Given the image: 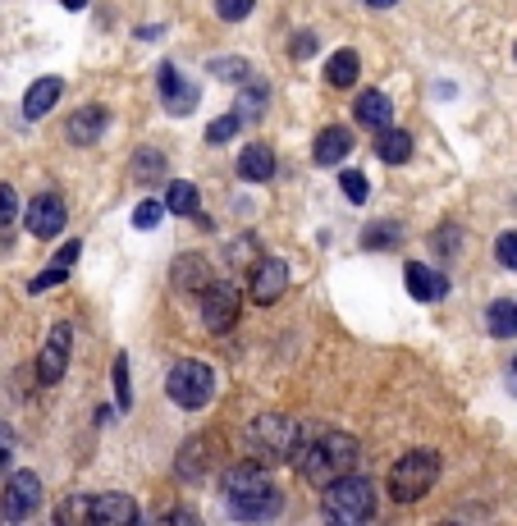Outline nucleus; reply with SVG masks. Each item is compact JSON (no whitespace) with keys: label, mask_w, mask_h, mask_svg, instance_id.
Segmentation results:
<instances>
[{"label":"nucleus","mask_w":517,"mask_h":526,"mask_svg":"<svg viewBox=\"0 0 517 526\" xmlns=\"http://www.w3.org/2000/svg\"><path fill=\"white\" fill-rule=\"evenodd\" d=\"M220 490H225V504L238 522H266V517H275L284 508L280 485L270 481V476L261 472V462H252V458L229 467Z\"/></svg>","instance_id":"f257e3e1"},{"label":"nucleus","mask_w":517,"mask_h":526,"mask_svg":"<svg viewBox=\"0 0 517 526\" xmlns=\"http://www.w3.org/2000/svg\"><path fill=\"white\" fill-rule=\"evenodd\" d=\"M357 458H362V444H357L348 430H325L321 440H312V444L302 440L293 467L302 472V481H312L316 490H321V485H330V481L353 472Z\"/></svg>","instance_id":"f03ea898"},{"label":"nucleus","mask_w":517,"mask_h":526,"mask_svg":"<svg viewBox=\"0 0 517 526\" xmlns=\"http://www.w3.org/2000/svg\"><path fill=\"white\" fill-rule=\"evenodd\" d=\"M248 458L261 462V467H275V462H293L302 449V426L293 417H284V412H266V417H257L248 426Z\"/></svg>","instance_id":"7ed1b4c3"},{"label":"nucleus","mask_w":517,"mask_h":526,"mask_svg":"<svg viewBox=\"0 0 517 526\" xmlns=\"http://www.w3.org/2000/svg\"><path fill=\"white\" fill-rule=\"evenodd\" d=\"M321 513L330 517V522H339V526H362V522H371L376 517V485L367 481V476H357V472H348V476H339V481H330V485H321Z\"/></svg>","instance_id":"20e7f679"},{"label":"nucleus","mask_w":517,"mask_h":526,"mask_svg":"<svg viewBox=\"0 0 517 526\" xmlns=\"http://www.w3.org/2000/svg\"><path fill=\"white\" fill-rule=\"evenodd\" d=\"M435 481H440V453L435 449H412L389 467V494L399 504L426 499V490H435Z\"/></svg>","instance_id":"39448f33"},{"label":"nucleus","mask_w":517,"mask_h":526,"mask_svg":"<svg viewBox=\"0 0 517 526\" xmlns=\"http://www.w3.org/2000/svg\"><path fill=\"white\" fill-rule=\"evenodd\" d=\"M165 394H170L174 408H184V412L206 408V403H211V394H216V371H211L206 362H197V357H184V362L170 366Z\"/></svg>","instance_id":"423d86ee"},{"label":"nucleus","mask_w":517,"mask_h":526,"mask_svg":"<svg viewBox=\"0 0 517 526\" xmlns=\"http://www.w3.org/2000/svg\"><path fill=\"white\" fill-rule=\"evenodd\" d=\"M238 307H243V293L229 280H211L202 289V325L211 334H225L229 325L238 321Z\"/></svg>","instance_id":"0eeeda50"},{"label":"nucleus","mask_w":517,"mask_h":526,"mask_svg":"<svg viewBox=\"0 0 517 526\" xmlns=\"http://www.w3.org/2000/svg\"><path fill=\"white\" fill-rule=\"evenodd\" d=\"M42 508V476L37 472H14L5 481V494H0V513L5 522H28Z\"/></svg>","instance_id":"6e6552de"},{"label":"nucleus","mask_w":517,"mask_h":526,"mask_svg":"<svg viewBox=\"0 0 517 526\" xmlns=\"http://www.w3.org/2000/svg\"><path fill=\"white\" fill-rule=\"evenodd\" d=\"M69 353H74V325L55 321L42 353H37V380H42V385H60V380H65V366H69Z\"/></svg>","instance_id":"1a4fd4ad"},{"label":"nucleus","mask_w":517,"mask_h":526,"mask_svg":"<svg viewBox=\"0 0 517 526\" xmlns=\"http://www.w3.org/2000/svg\"><path fill=\"white\" fill-rule=\"evenodd\" d=\"M65 202L55 193H37L33 202H28V211H23V225H28V234L33 238H55L60 229H65Z\"/></svg>","instance_id":"9d476101"},{"label":"nucleus","mask_w":517,"mask_h":526,"mask_svg":"<svg viewBox=\"0 0 517 526\" xmlns=\"http://www.w3.org/2000/svg\"><path fill=\"white\" fill-rule=\"evenodd\" d=\"M252 298L257 302H275L284 298V289H289V266H284L280 257H261L257 266H252Z\"/></svg>","instance_id":"9b49d317"},{"label":"nucleus","mask_w":517,"mask_h":526,"mask_svg":"<svg viewBox=\"0 0 517 526\" xmlns=\"http://www.w3.org/2000/svg\"><path fill=\"white\" fill-rule=\"evenodd\" d=\"M87 522H97V526H133L138 522V504H133L129 494H97L92 499V508H87Z\"/></svg>","instance_id":"f8f14e48"},{"label":"nucleus","mask_w":517,"mask_h":526,"mask_svg":"<svg viewBox=\"0 0 517 526\" xmlns=\"http://www.w3.org/2000/svg\"><path fill=\"white\" fill-rule=\"evenodd\" d=\"M161 106L170 110V115H193L197 110V87L188 83V78H179V69L174 65H161Z\"/></svg>","instance_id":"ddd939ff"},{"label":"nucleus","mask_w":517,"mask_h":526,"mask_svg":"<svg viewBox=\"0 0 517 526\" xmlns=\"http://www.w3.org/2000/svg\"><path fill=\"white\" fill-rule=\"evenodd\" d=\"M403 284H408V293L417 302H435L449 293V280H444V270H431L421 266V261H408V270H403Z\"/></svg>","instance_id":"4468645a"},{"label":"nucleus","mask_w":517,"mask_h":526,"mask_svg":"<svg viewBox=\"0 0 517 526\" xmlns=\"http://www.w3.org/2000/svg\"><path fill=\"white\" fill-rule=\"evenodd\" d=\"M106 124H110V110L106 106H83V110H74L69 115V142H78V147H92V142L106 133Z\"/></svg>","instance_id":"2eb2a0df"},{"label":"nucleus","mask_w":517,"mask_h":526,"mask_svg":"<svg viewBox=\"0 0 517 526\" xmlns=\"http://www.w3.org/2000/svg\"><path fill=\"white\" fill-rule=\"evenodd\" d=\"M78 257H83V243L74 238V243L60 247V252L51 257V266H46L42 275H37V280L28 284V293H46V289H55V284H65V280H69V270L78 266Z\"/></svg>","instance_id":"dca6fc26"},{"label":"nucleus","mask_w":517,"mask_h":526,"mask_svg":"<svg viewBox=\"0 0 517 526\" xmlns=\"http://www.w3.org/2000/svg\"><path fill=\"white\" fill-rule=\"evenodd\" d=\"M270 174H275V151H270L266 142L243 147V156H238V179L243 183H266Z\"/></svg>","instance_id":"f3484780"},{"label":"nucleus","mask_w":517,"mask_h":526,"mask_svg":"<svg viewBox=\"0 0 517 526\" xmlns=\"http://www.w3.org/2000/svg\"><path fill=\"white\" fill-rule=\"evenodd\" d=\"M348 151H353V133H348L344 124H334V129H325L321 138H316L312 161L316 165H334V161H344Z\"/></svg>","instance_id":"a211bd4d"},{"label":"nucleus","mask_w":517,"mask_h":526,"mask_svg":"<svg viewBox=\"0 0 517 526\" xmlns=\"http://www.w3.org/2000/svg\"><path fill=\"white\" fill-rule=\"evenodd\" d=\"M376 151L385 165H408L412 156V138L403 129H394V124H380L376 129Z\"/></svg>","instance_id":"6ab92c4d"},{"label":"nucleus","mask_w":517,"mask_h":526,"mask_svg":"<svg viewBox=\"0 0 517 526\" xmlns=\"http://www.w3.org/2000/svg\"><path fill=\"white\" fill-rule=\"evenodd\" d=\"M216 280V275H211V266H206V257H179L174 261V289H188V293H202L206 284Z\"/></svg>","instance_id":"aec40b11"},{"label":"nucleus","mask_w":517,"mask_h":526,"mask_svg":"<svg viewBox=\"0 0 517 526\" xmlns=\"http://www.w3.org/2000/svg\"><path fill=\"white\" fill-rule=\"evenodd\" d=\"M234 115H238V124H257V119L266 115V83H257V78H243V83H238Z\"/></svg>","instance_id":"412c9836"},{"label":"nucleus","mask_w":517,"mask_h":526,"mask_svg":"<svg viewBox=\"0 0 517 526\" xmlns=\"http://www.w3.org/2000/svg\"><path fill=\"white\" fill-rule=\"evenodd\" d=\"M60 92H65V83H60V78H37V83L28 87V97H23V115H28V119H42L46 110L60 101Z\"/></svg>","instance_id":"4be33fe9"},{"label":"nucleus","mask_w":517,"mask_h":526,"mask_svg":"<svg viewBox=\"0 0 517 526\" xmlns=\"http://www.w3.org/2000/svg\"><path fill=\"white\" fill-rule=\"evenodd\" d=\"M353 115H357V124L380 129V124H389V119H394V106H389L385 92H362V97L353 101Z\"/></svg>","instance_id":"5701e85b"},{"label":"nucleus","mask_w":517,"mask_h":526,"mask_svg":"<svg viewBox=\"0 0 517 526\" xmlns=\"http://www.w3.org/2000/svg\"><path fill=\"white\" fill-rule=\"evenodd\" d=\"M485 325L495 339H517V302L513 298H495L485 307Z\"/></svg>","instance_id":"b1692460"},{"label":"nucleus","mask_w":517,"mask_h":526,"mask_svg":"<svg viewBox=\"0 0 517 526\" xmlns=\"http://www.w3.org/2000/svg\"><path fill=\"white\" fill-rule=\"evenodd\" d=\"M165 211H174V215H202V193H197V183L174 179L170 188H165Z\"/></svg>","instance_id":"393cba45"},{"label":"nucleus","mask_w":517,"mask_h":526,"mask_svg":"<svg viewBox=\"0 0 517 526\" xmlns=\"http://www.w3.org/2000/svg\"><path fill=\"white\" fill-rule=\"evenodd\" d=\"M357 69H362L357 51H334L330 65H325V83H330V87H353L357 83Z\"/></svg>","instance_id":"a878e982"},{"label":"nucleus","mask_w":517,"mask_h":526,"mask_svg":"<svg viewBox=\"0 0 517 526\" xmlns=\"http://www.w3.org/2000/svg\"><path fill=\"white\" fill-rule=\"evenodd\" d=\"M206 435H193V440L184 444V449H179V476H184V481H197V476L206 472Z\"/></svg>","instance_id":"bb28decb"},{"label":"nucleus","mask_w":517,"mask_h":526,"mask_svg":"<svg viewBox=\"0 0 517 526\" xmlns=\"http://www.w3.org/2000/svg\"><path fill=\"white\" fill-rule=\"evenodd\" d=\"M161 174H165L161 151H138V156H133V179L138 183H151V179H161Z\"/></svg>","instance_id":"cd10ccee"},{"label":"nucleus","mask_w":517,"mask_h":526,"mask_svg":"<svg viewBox=\"0 0 517 526\" xmlns=\"http://www.w3.org/2000/svg\"><path fill=\"white\" fill-rule=\"evenodd\" d=\"M339 188H344V197H348V202H357V206L371 197L367 174H362V170H344V174H339Z\"/></svg>","instance_id":"c85d7f7f"},{"label":"nucleus","mask_w":517,"mask_h":526,"mask_svg":"<svg viewBox=\"0 0 517 526\" xmlns=\"http://www.w3.org/2000/svg\"><path fill=\"white\" fill-rule=\"evenodd\" d=\"M87 508H92V499H83V494H74V499H65V504L55 508V522H60V526L87 522Z\"/></svg>","instance_id":"c756f323"},{"label":"nucleus","mask_w":517,"mask_h":526,"mask_svg":"<svg viewBox=\"0 0 517 526\" xmlns=\"http://www.w3.org/2000/svg\"><path fill=\"white\" fill-rule=\"evenodd\" d=\"M238 129H243V124H238V115H220V119H211V124H206V142H211V147H220V142H229Z\"/></svg>","instance_id":"7c9ffc66"},{"label":"nucleus","mask_w":517,"mask_h":526,"mask_svg":"<svg viewBox=\"0 0 517 526\" xmlns=\"http://www.w3.org/2000/svg\"><path fill=\"white\" fill-rule=\"evenodd\" d=\"M115 398H119V408H133V389H129V357H124V353L115 357Z\"/></svg>","instance_id":"2f4dec72"},{"label":"nucleus","mask_w":517,"mask_h":526,"mask_svg":"<svg viewBox=\"0 0 517 526\" xmlns=\"http://www.w3.org/2000/svg\"><path fill=\"white\" fill-rule=\"evenodd\" d=\"M211 74L229 78V83H243V78H252V65L248 60H211Z\"/></svg>","instance_id":"473e14b6"},{"label":"nucleus","mask_w":517,"mask_h":526,"mask_svg":"<svg viewBox=\"0 0 517 526\" xmlns=\"http://www.w3.org/2000/svg\"><path fill=\"white\" fill-rule=\"evenodd\" d=\"M495 257L504 270H517V229H508V234L495 238Z\"/></svg>","instance_id":"72a5a7b5"},{"label":"nucleus","mask_w":517,"mask_h":526,"mask_svg":"<svg viewBox=\"0 0 517 526\" xmlns=\"http://www.w3.org/2000/svg\"><path fill=\"white\" fill-rule=\"evenodd\" d=\"M252 5H257V0H216V14L225 23H243L252 14Z\"/></svg>","instance_id":"f704fd0d"},{"label":"nucleus","mask_w":517,"mask_h":526,"mask_svg":"<svg viewBox=\"0 0 517 526\" xmlns=\"http://www.w3.org/2000/svg\"><path fill=\"white\" fill-rule=\"evenodd\" d=\"M161 215H165V202L151 197V202H142L138 211H133V225H138V229H156V225H161Z\"/></svg>","instance_id":"c9c22d12"},{"label":"nucleus","mask_w":517,"mask_h":526,"mask_svg":"<svg viewBox=\"0 0 517 526\" xmlns=\"http://www.w3.org/2000/svg\"><path fill=\"white\" fill-rule=\"evenodd\" d=\"M394 243H399V225H394V220L367 229V247H394Z\"/></svg>","instance_id":"e433bc0d"},{"label":"nucleus","mask_w":517,"mask_h":526,"mask_svg":"<svg viewBox=\"0 0 517 526\" xmlns=\"http://www.w3.org/2000/svg\"><path fill=\"white\" fill-rule=\"evenodd\" d=\"M14 215H19V197H14L10 183H0V229H10Z\"/></svg>","instance_id":"4c0bfd02"},{"label":"nucleus","mask_w":517,"mask_h":526,"mask_svg":"<svg viewBox=\"0 0 517 526\" xmlns=\"http://www.w3.org/2000/svg\"><path fill=\"white\" fill-rule=\"evenodd\" d=\"M10 458H14V430L0 421V476H5V467H10Z\"/></svg>","instance_id":"58836bf2"},{"label":"nucleus","mask_w":517,"mask_h":526,"mask_svg":"<svg viewBox=\"0 0 517 526\" xmlns=\"http://www.w3.org/2000/svg\"><path fill=\"white\" fill-rule=\"evenodd\" d=\"M293 55H298V60L316 55V33H298V37H293Z\"/></svg>","instance_id":"ea45409f"},{"label":"nucleus","mask_w":517,"mask_h":526,"mask_svg":"<svg viewBox=\"0 0 517 526\" xmlns=\"http://www.w3.org/2000/svg\"><path fill=\"white\" fill-rule=\"evenodd\" d=\"M371 10H389V5H399V0H367Z\"/></svg>","instance_id":"a19ab883"},{"label":"nucleus","mask_w":517,"mask_h":526,"mask_svg":"<svg viewBox=\"0 0 517 526\" xmlns=\"http://www.w3.org/2000/svg\"><path fill=\"white\" fill-rule=\"evenodd\" d=\"M60 5H65V10H83L87 0H60Z\"/></svg>","instance_id":"79ce46f5"},{"label":"nucleus","mask_w":517,"mask_h":526,"mask_svg":"<svg viewBox=\"0 0 517 526\" xmlns=\"http://www.w3.org/2000/svg\"><path fill=\"white\" fill-rule=\"evenodd\" d=\"M513 371H517V362H513Z\"/></svg>","instance_id":"37998d69"}]
</instances>
